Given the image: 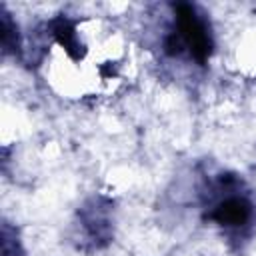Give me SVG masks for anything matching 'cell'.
Segmentation results:
<instances>
[{
    "instance_id": "1",
    "label": "cell",
    "mask_w": 256,
    "mask_h": 256,
    "mask_svg": "<svg viewBox=\"0 0 256 256\" xmlns=\"http://www.w3.org/2000/svg\"><path fill=\"white\" fill-rule=\"evenodd\" d=\"M206 204V218L230 236L246 234L254 222V204L244 184L234 174H218L212 182Z\"/></svg>"
},
{
    "instance_id": "2",
    "label": "cell",
    "mask_w": 256,
    "mask_h": 256,
    "mask_svg": "<svg viewBox=\"0 0 256 256\" xmlns=\"http://www.w3.org/2000/svg\"><path fill=\"white\" fill-rule=\"evenodd\" d=\"M172 10H174V30L164 40L166 54L182 56L186 52L198 64H206L214 48L208 22L192 4L178 2L172 6Z\"/></svg>"
},
{
    "instance_id": "3",
    "label": "cell",
    "mask_w": 256,
    "mask_h": 256,
    "mask_svg": "<svg viewBox=\"0 0 256 256\" xmlns=\"http://www.w3.org/2000/svg\"><path fill=\"white\" fill-rule=\"evenodd\" d=\"M78 238L92 250L106 248L114 238V202L106 196H90L76 212Z\"/></svg>"
},
{
    "instance_id": "4",
    "label": "cell",
    "mask_w": 256,
    "mask_h": 256,
    "mask_svg": "<svg viewBox=\"0 0 256 256\" xmlns=\"http://www.w3.org/2000/svg\"><path fill=\"white\" fill-rule=\"evenodd\" d=\"M48 32L50 36L66 50V54L74 60H82L84 58V52H86V46L82 44L80 36H78V30H76V22L66 18L64 14L52 18L48 22Z\"/></svg>"
},
{
    "instance_id": "5",
    "label": "cell",
    "mask_w": 256,
    "mask_h": 256,
    "mask_svg": "<svg viewBox=\"0 0 256 256\" xmlns=\"http://www.w3.org/2000/svg\"><path fill=\"white\" fill-rule=\"evenodd\" d=\"M2 24H0V34H2V52L6 56H18L22 52V36L18 30V24L12 20V14L2 6Z\"/></svg>"
},
{
    "instance_id": "6",
    "label": "cell",
    "mask_w": 256,
    "mask_h": 256,
    "mask_svg": "<svg viewBox=\"0 0 256 256\" xmlns=\"http://www.w3.org/2000/svg\"><path fill=\"white\" fill-rule=\"evenodd\" d=\"M2 256H24L18 230L10 222L2 224Z\"/></svg>"
}]
</instances>
